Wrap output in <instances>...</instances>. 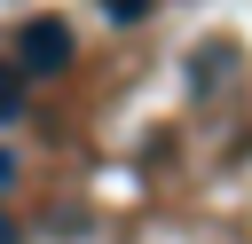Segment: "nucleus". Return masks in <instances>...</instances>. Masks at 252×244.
Here are the masks:
<instances>
[{"label":"nucleus","instance_id":"obj_4","mask_svg":"<svg viewBox=\"0 0 252 244\" xmlns=\"http://www.w3.org/2000/svg\"><path fill=\"white\" fill-rule=\"evenodd\" d=\"M8 181H16V157H8V150H0V189H8Z\"/></svg>","mask_w":252,"mask_h":244},{"label":"nucleus","instance_id":"obj_1","mask_svg":"<svg viewBox=\"0 0 252 244\" xmlns=\"http://www.w3.org/2000/svg\"><path fill=\"white\" fill-rule=\"evenodd\" d=\"M16 63H24L32 79H63V71H71V24H63V16H32L24 39H16Z\"/></svg>","mask_w":252,"mask_h":244},{"label":"nucleus","instance_id":"obj_5","mask_svg":"<svg viewBox=\"0 0 252 244\" xmlns=\"http://www.w3.org/2000/svg\"><path fill=\"white\" fill-rule=\"evenodd\" d=\"M0 244H16V220H0Z\"/></svg>","mask_w":252,"mask_h":244},{"label":"nucleus","instance_id":"obj_3","mask_svg":"<svg viewBox=\"0 0 252 244\" xmlns=\"http://www.w3.org/2000/svg\"><path fill=\"white\" fill-rule=\"evenodd\" d=\"M150 8H158V0H102V16H110V24H134V16H150Z\"/></svg>","mask_w":252,"mask_h":244},{"label":"nucleus","instance_id":"obj_2","mask_svg":"<svg viewBox=\"0 0 252 244\" xmlns=\"http://www.w3.org/2000/svg\"><path fill=\"white\" fill-rule=\"evenodd\" d=\"M24 87H32V71H24V63H0V126L24 110Z\"/></svg>","mask_w":252,"mask_h":244}]
</instances>
